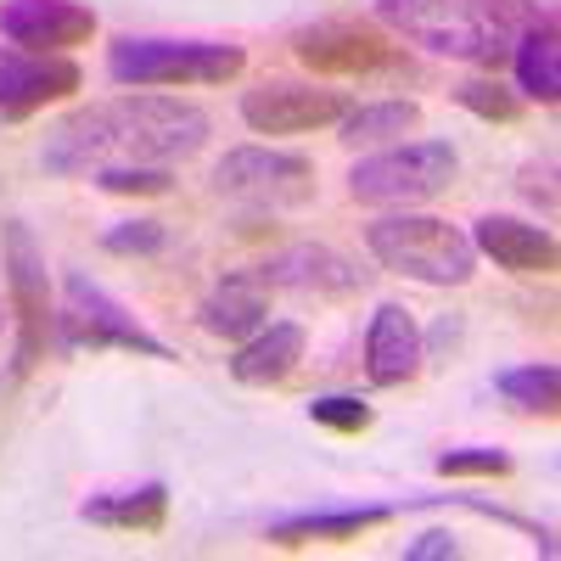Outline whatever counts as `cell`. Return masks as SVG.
<instances>
[{
	"instance_id": "obj_1",
	"label": "cell",
	"mask_w": 561,
	"mask_h": 561,
	"mask_svg": "<svg viewBox=\"0 0 561 561\" xmlns=\"http://www.w3.org/2000/svg\"><path fill=\"white\" fill-rule=\"evenodd\" d=\"M208 113L180 102V96H152V90H135V96H113V102H90L68 118H57L39 140V169L57 180H79L96 174L107 163H180L203 152L208 140Z\"/></svg>"
},
{
	"instance_id": "obj_2",
	"label": "cell",
	"mask_w": 561,
	"mask_h": 561,
	"mask_svg": "<svg viewBox=\"0 0 561 561\" xmlns=\"http://www.w3.org/2000/svg\"><path fill=\"white\" fill-rule=\"evenodd\" d=\"M365 253L421 287H466L478 275L472 237L438 214H382L365 225Z\"/></svg>"
},
{
	"instance_id": "obj_3",
	"label": "cell",
	"mask_w": 561,
	"mask_h": 561,
	"mask_svg": "<svg viewBox=\"0 0 561 561\" xmlns=\"http://www.w3.org/2000/svg\"><path fill=\"white\" fill-rule=\"evenodd\" d=\"M248 51L219 39H152L124 34L107 45V79L124 90H185V84H230L242 79Z\"/></svg>"
},
{
	"instance_id": "obj_4",
	"label": "cell",
	"mask_w": 561,
	"mask_h": 561,
	"mask_svg": "<svg viewBox=\"0 0 561 561\" xmlns=\"http://www.w3.org/2000/svg\"><path fill=\"white\" fill-rule=\"evenodd\" d=\"M51 348L57 354H107L113 348V354H135V359H163V365L180 359L118 298H107L84 270L62 275V309L51 314Z\"/></svg>"
},
{
	"instance_id": "obj_5",
	"label": "cell",
	"mask_w": 561,
	"mask_h": 561,
	"mask_svg": "<svg viewBox=\"0 0 561 561\" xmlns=\"http://www.w3.org/2000/svg\"><path fill=\"white\" fill-rule=\"evenodd\" d=\"M460 174V152L449 140H393V147L370 152L348 169V197L370 208H410V203H433L444 197Z\"/></svg>"
},
{
	"instance_id": "obj_6",
	"label": "cell",
	"mask_w": 561,
	"mask_h": 561,
	"mask_svg": "<svg viewBox=\"0 0 561 561\" xmlns=\"http://www.w3.org/2000/svg\"><path fill=\"white\" fill-rule=\"evenodd\" d=\"M293 57L320 79H415V57L365 18H320L293 34Z\"/></svg>"
},
{
	"instance_id": "obj_7",
	"label": "cell",
	"mask_w": 561,
	"mask_h": 561,
	"mask_svg": "<svg viewBox=\"0 0 561 561\" xmlns=\"http://www.w3.org/2000/svg\"><path fill=\"white\" fill-rule=\"evenodd\" d=\"M214 197L248 214H287L314 203V158L287 147H230L214 163Z\"/></svg>"
},
{
	"instance_id": "obj_8",
	"label": "cell",
	"mask_w": 561,
	"mask_h": 561,
	"mask_svg": "<svg viewBox=\"0 0 561 561\" xmlns=\"http://www.w3.org/2000/svg\"><path fill=\"white\" fill-rule=\"evenodd\" d=\"M0 264H7V293H12V320H18V343H12V370L7 382H23L28 370L45 359V343H51V275H45V259L28 237L23 219L0 225Z\"/></svg>"
},
{
	"instance_id": "obj_9",
	"label": "cell",
	"mask_w": 561,
	"mask_h": 561,
	"mask_svg": "<svg viewBox=\"0 0 561 561\" xmlns=\"http://www.w3.org/2000/svg\"><path fill=\"white\" fill-rule=\"evenodd\" d=\"M377 18L433 57H455L472 68H500L511 57V45L466 18L460 0H377Z\"/></svg>"
},
{
	"instance_id": "obj_10",
	"label": "cell",
	"mask_w": 561,
	"mask_h": 561,
	"mask_svg": "<svg viewBox=\"0 0 561 561\" xmlns=\"http://www.w3.org/2000/svg\"><path fill=\"white\" fill-rule=\"evenodd\" d=\"M253 275L264 280L270 293H293V298H320V304H343L354 293H365L370 270H359L354 259H343L337 248L325 242H293L275 248L270 259L253 264Z\"/></svg>"
},
{
	"instance_id": "obj_11",
	"label": "cell",
	"mask_w": 561,
	"mask_h": 561,
	"mask_svg": "<svg viewBox=\"0 0 561 561\" xmlns=\"http://www.w3.org/2000/svg\"><path fill=\"white\" fill-rule=\"evenodd\" d=\"M354 102L343 90L325 84H304V79H264L253 90H242V124L253 135H309L337 124Z\"/></svg>"
},
{
	"instance_id": "obj_12",
	"label": "cell",
	"mask_w": 561,
	"mask_h": 561,
	"mask_svg": "<svg viewBox=\"0 0 561 561\" xmlns=\"http://www.w3.org/2000/svg\"><path fill=\"white\" fill-rule=\"evenodd\" d=\"M96 12L79 0H0V39L34 57H62L73 45H90Z\"/></svg>"
},
{
	"instance_id": "obj_13",
	"label": "cell",
	"mask_w": 561,
	"mask_h": 561,
	"mask_svg": "<svg viewBox=\"0 0 561 561\" xmlns=\"http://www.w3.org/2000/svg\"><path fill=\"white\" fill-rule=\"evenodd\" d=\"M84 84L79 62L68 57H34L18 45H0V118H28L45 102H68Z\"/></svg>"
},
{
	"instance_id": "obj_14",
	"label": "cell",
	"mask_w": 561,
	"mask_h": 561,
	"mask_svg": "<svg viewBox=\"0 0 561 561\" xmlns=\"http://www.w3.org/2000/svg\"><path fill=\"white\" fill-rule=\"evenodd\" d=\"M427 365V337L404 304H377L365 325V377L370 388H404Z\"/></svg>"
},
{
	"instance_id": "obj_15",
	"label": "cell",
	"mask_w": 561,
	"mask_h": 561,
	"mask_svg": "<svg viewBox=\"0 0 561 561\" xmlns=\"http://www.w3.org/2000/svg\"><path fill=\"white\" fill-rule=\"evenodd\" d=\"M399 517V505H314V511H293V517H275L264 528L270 545L280 550H304V545H348L359 534H377Z\"/></svg>"
},
{
	"instance_id": "obj_16",
	"label": "cell",
	"mask_w": 561,
	"mask_h": 561,
	"mask_svg": "<svg viewBox=\"0 0 561 561\" xmlns=\"http://www.w3.org/2000/svg\"><path fill=\"white\" fill-rule=\"evenodd\" d=\"M472 253L494 259V270H511V275H550L561 259V248L545 225L511 219V214H483L472 225Z\"/></svg>"
},
{
	"instance_id": "obj_17",
	"label": "cell",
	"mask_w": 561,
	"mask_h": 561,
	"mask_svg": "<svg viewBox=\"0 0 561 561\" xmlns=\"http://www.w3.org/2000/svg\"><path fill=\"white\" fill-rule=\"evenodd\" d=\"M264 320H270V287L253 270H225L208 287V298L197 304V325L225 343H248Z\"/></svg>"
},
{
	"instance_id": "obj_18",
	"label": "cell",
	"mask_w": 561,
	"mask_h": 561,
	"mask_svg": "<svg viewBox=\"0 0 561 561\" xmlns=\"http://www.w3.org/2000/svg\"><path fill=\"white\" fill-rule=\"evenodd\" d=\"M304 348H309V332L298 320H264L259 332L248 343H237V354H230V377L242 388H280L298 370Z\"/></svg>"
},
{
	"instance_id": "obj_19",
	"label": "cell",
	"mask_w": 561,
	"mask_h": 561,
	"mask_svg": "<svg viewBox=\"0 0 561 561\" xmlns=\"http://www.w3.org/2000/svg\"><path fill=\"white\" fill-rule=\"evenodd\" d=\"M84 523L96 528H113V534H163L169 523V483H135V489H118V494H90L79 505Z\"/></svg>"
},
{
	"instance_id": "obj_20",
	"label": "cell",
	"mask_w": 561,
	"mask_h": 561,
	"mask_svg": "<svg viewBox=\"0 0 561 561\" xmlns=\"http://www.w3.org/2000/svg\"><path fill=\"white\" fill-rule=\"evenodd\" d=\"M511 68H517V96L523 102L556 107L561 102V39H556V23L528 28V34L511 39Z\"/></svg>"
},
{
	"instance_id": "obj_21",
	"label": "cell",
	"mask_w": 561,
	"mask_h": 561,
	"mask_svg": "<svg viewBox=\"0 0 561 561\" xmlns=\"http://www.w3.org/2000/svg\"><path fill=\"white\" fill-rule=\"evenodd\" d=\"M421 124V102L393 96V102H359L337 118V140L343 147H393Z\"/></svg>"
},
{
	"instance_id": "obj_22",
	"label": "cell",
	"mask_w": 561,
	"mask_h": 561,
	"mask_svg": "<svg viewBox=\"0 0 561 561\" xmlns=\"http://www.w3.org/2000/svg\"><path fill=\"white\" fill-rule=\"evenodd\" d=\"M494 393L511 410H523V415H556V404H561V370L550 359L505 365V370H494Z\"/></svg>"
},
{
	"instance_id": "obj_23",
	"label": "cell",
	"mask_w": 561,
	"mask_h": 561,
	"mask_svg": "<svg viewBox=\"0 0 561 561\" xmlns=\"http://www.w3.org/2000/svg\"><path fill=\"white\" fill-rule=\"evenodd\" d=\"M460 7H466V18L483 23L489 34H500L505 45L517 39V34H528V28L556 23V7H550V0H460Z\"/></svg>"
},
{
	"instance_id": "obj_24",
	"label": "cell",
	"mask_w": 561,
	"mask_h": 561,
	"mask_svg": "<svg viewBox=\"0 0 561 561\" xmlns=\"http://www.w3.org/2000/svg\"><path fill=\"white\" fill-rule=\"evenodd\" d=\"M410 505H460V511H472V517H483V523H500V528H517V534H528L539 556H556V534H550L545 523L523 517V511L500 505V500H483V494H415Z\"/></svg>"
},
{
	"instance_id": "obj_25",
	"label": "cell",
	"mask_w": 561,
	"mask_h": 561,
	"mask_svg": "<svg viewBox=\"0 0 561 561\" xmlns=\"http://www.w3.org/2000/svg\"><path fill=\"white\" fill-rule=\"evenodd\" d=\"M449 96L466 107V113H472V118H483V124H517L523 118V96H517V90H511V84H500V79H460L455 90H449Z\"/></svg>"
},
{
	"instance_id": "obj_26",
	"label": "cell",
	"mask_w": 561,
	"mask_h": 561,
	"mask_svg": "<svg viewBox=\"0 0 561 561\" xmlns=\"http://www.w3.org/2000/svg\"><path fill=\"white\" fill-rule=\"evenodd\" d=\"M96 192H113V197H169L174 192V169L163 163H107L90 174Z\"/></svg>"
},
{
	"instance_id": "obj_27",
	"label": "cell",
	"mask_w": 561,
	"mask_h": 561,
	"mask_svg": "<svg viewBox=\"0 0 561 561\" xmlns=\"http://www.w3.org/2000/svg\"><path fill=\"white\" fill-rule=\"evenodd\" d=\"M304 410H309L314 427L337 433V438H359V433H370V421H377V410H370L359 393H314Z\"/></svg>"
},
{
	"instance_id": "obj_28",
	"label": "cell",
	"mask_w": 561,
	"mask_h": 561,
	"mask_svg": "<svg viewBox=\"0 0 561 561\" xmlns=\"http://www.w3.org/2000/svg\"><path fill=\"white\" fill-rule=\"evenodd\" d=\"M102 248L113 259H158L169 248V225L163 219H118L102 230Z\"/></svg>"
},
{
	"instance_id": "obj_29",
	"label": "cell",
	"mask_w": 561,
	"mask_h": 561,
	"mask_svg": "<svg viewBox=\"0 0 561 561\" xmlns=\"http://www.w3.org/2000/svg\"><path fill=\"white\" fill-rule=\"evenodd\" d=\"M438 478H511V460L505 449H444L438 460Z\"/></svg>"
},
{
	"instance_id": "obj_30",
	"label": "cell",
	"mask_w": 561,
	"mask_h": 561,
	"mask_svg": "<svg viewBox=\"0 0 561 561\" xmlns=\"http://www.w3.org/2000/svg\"><path fill=\"white\" fill-rule=\"evenodd\" d=\"M517 185H523L528 203H539L545 214H556V158H550V152H545L539 163H523V180H517Z\"/></svg>"
},
{
	"instance_id": "obj_31",
	"label": "cell",
	"mask_w": 561,
	"mask_h": 561,
	"mask_svg": "<svg viewBox=\"0 0 561 561\" xmlns=\"http://www.w3.org/2000/svg\"><path fill=\"white\" fill-rule=\"evenodd\" d=\"M455 556H460V539L449 528H427L421 539L404 545V561H455Z\"/></svg>"
},
{
	"instance_id": "obj_32",
	"label": "cell",
	"mask_w": 561,
	"mask_h": 561,
	"mask_svg": "<svg viewBox=\"0 0 561 561\" xmlns=\"http://www.w3.org/2000/svg\"><path fill=\"white\" fill-rule=\"evenodd\" d=\"M455 337H460V320H449V314H444V320L433 325V348H449Z\"/></svg>"
},
{
	"instance_id": "obj_33",
	"label": "cell",
	"mask_w": 561,
	"mask_h": 561,
	"mask_svg": "<svg viewBox=\"0 0 561 561\" xmlns=\"http://www.w3.org/2000/svg\"><path fill=\"white\" fill-rule=\"evenodd\" d=\"M7 314H12V309H0V332H7Z\"/></svg>"
}]
</instances>
